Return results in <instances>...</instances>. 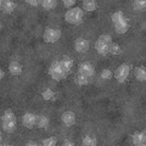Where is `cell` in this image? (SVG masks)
<instances>
[{"mask_svg": "<svg viewBox=\"0 0 146 146\" xmlns=\"http://www.w3.org/2000/svg\"><path fill=\"white\" fill-rule=\"evenodd\" d=\"M1 124L3 129L7 133H12L16 129V117L11 110H6L1 116Z\"/></svg>", "mask_w": 146, "mask_h": 146, "instance_id": "obj_1", "label": "cell"}, {"mask_svg": "<svg viewBox=\"0 0 146 146\" xmlns=\"http://www.w3.org/2000/svg\"><path fill=\"white\" fill-rule=\"evenodd\" d=\"M112 21H113V23H115L117 33H119V34H124L125 32L128 31V28H129L128 22L125 21V18H124V16H123V13L121 11L113 13L112 15Z\"/></svg>", "mask_w": 146, "mask_h": 146, "instance_id": "obj_2", "label": "cell"}, {"mask_svg": "<svg viewBox=\"0 0 146 146\" xmlns=\"http://www.w3.org/2000/svg\"><path fill=\"white\" fill-rule=\"evenodd\" d=\"M112 43V38L107 34H102L100 35V38L98 39V42L95 43V49L96 51L105 56V55L108 54V48H110V44Z\"/></svg>", "mask_w": 146, "mask_h": 146, "instance_id": "obj_3", "label": "cell"}, {"mask_svg": "<svg viewBox=\"0 0 146 146\" xmlns=\"http://www.w3.org/2000/svg\"><path fill=\"white\" fill-rule=\"evenodd\" d=\"M83 16L84 13L82 11V9L79 7H73L71 10H68L65 15V20L68 22V23H72V25H78L83 20Z\"/></svg>", "mask_w": 146, "mask_h": 146, "instance_id": "obj_4", "label": "cell"}, {"mask_svg": "<svg viewBox=\"0 0 146 146\" xmlns=\"http://www.w3.org/2000/svg\"><path fill=\"white\" fill-rule=\"evenodd\" d=\"M61 36V32L60 29H56V28H46L44 33V40L46 43H55L60 39Z\"/></svg>", "mask_w": 146, "mask_h": 146, "instance_id": "obj_5", "label": "cell"}, {"mask_svg": "<svg viewBox=\"0 0 146 146\" xmlns=\"http://www.w3.org/2000/svg\"><path fill=\"white\" fill-rule=\"evenodd\" d=\"M50 76L52 77L55 80H61L63 78V76H65V73H63L62 68L60 66V62L58 61H54L51 63V66H50Z\"/></svg>", "mask_w": 146, "mask_h": 146, "instance_id": "obj_6", "label": "cell"}, {"mask_svg": "<svg viewBox=\"0 0 146 146\" xmlns=\"http://www.w3.org/2000/svg\"><path fill=\"white\" fill-rule=\"evenodd\" d=\"M129 71H130V67L128 65H121L117 68L115 72V77L118 80V83H123V82L127 79L128 74H129Z\"/></svg>", "mask_w": 146, "mask_h": 146, "instance_id": "obj_7", "label": "cell"}, {"mask_svg": "<svg viewBox=\"0 0 146 146\" xmlns=\"http://www.w3.org/2000/svg\"><path fill=\"white\" fill-rule=\"evenodd\" d=\"M79 73H82L83 76L88 77L89 79H91L94 77V67L90 65L89 62H82L79 63Z\"/></svg>", "mask_w": 146, "mask_h": 146, "instance_id": "obj_8", "label": "cell"}, {"mask_svg": "<svg viewBox=\"0 0 146 146\" xmlns=\"http://www.w3.org/2000/svg\"><path fill=\"white\" fill-rule=\"evenodd\" d=\"M131 143L136 146H144L146 144V133L143 131H136L133 134V138H131Z\"/></svg>", "mask_w": 146, "mask_h": 146, "instance_id": "obj_9", "label": "cell"}, {"mask_svg": "<svg viewBox=\"0 0 146 146\" xmlns=\"http://www.w3.org/2000/svg\"><path fill=\"white\" fill-rule=\"evenodd\" d=\"M74 48L78 52H85L89 49V42L86 39L82 38V36L80 38H77L74 42Z\"/></svg>", "mask_w": 146, "mask_h": 146, "instance_id": "obj_10", "label": "cell"}, {"mask_svg": "<svg viewBox=\"0 0 146 146\" xmlns=\"http://www.w3.org/2000/svg\"><path fill=\"white\" fill-rule=\"evenodd\" d=\"M22 124L26 128H33L34 124H36V116H34L33 113H26V115L22 117Z\"/></svg>", "mask_w": 146, "mask_h": 146, "instance_id": "obj_11", "label": "cell"}, {"mask_svg": "<svg viewBox=\"0 0 146 146\" xmlns=\"http://www.w3.org/2000/svg\"><path fill=\"white\" fill-rule=\"evenodd\" d=\"M60 66L62 68V71L65 74H68V73L71 72L72 67H73V61L71 60V57L68 56H63V58L60 61Z\"/></svg>", "mask_w": 146, "mask_h": 146, "instance_id": "obj_12", "label": "cell"}, {"mask_svg": "<svg viewBox=\"0 0 146 146\" xmlns=\"http://www.w3.org/2000/svg\"><path fill=\"white\" fill-rule=\"evenodd\" d=\"M0 7H1L3 12L12 13L16 7V4L13 1H10V0H1V1H0Z\"/></svg>", "mask_w": 146, "mask_h": 146, "instance_id": "obj_13", "label": "cell"}, {"mask_svg": "<svg viewBox=\"0 0 146 146\" xmlns=\"http://www.w3.org/2000/svg\"><path fill=\"white\" fill-rule=\"evenodd\" d=\"M61 118H62V122L65 123L67 127L73 125V124H74V122H76V115H74L73 112H71V111L65 112V113L62 115Z\"/></svg>", "mask_w": 146, "mask_h": 146, "instance_id": "obj_14", "label": "cell"}, {"mask_svg": "<svg viewBox=\"0 0 146 146\" xmlns=\"http://www.w3.org/2000/svg\"><path fill=\"white\" fill-rule=\"evenodd\" d=\"M9 70L12 76H20L22 73V65L18 62H11L9 66Z\"/></svg>", "mask_w": 146, "mask_h": 146, "instance_id": "obj_15", "label": "cell"}, {"mask_svg": "<svg viewBox=\"0 0 146 146\" xmlns=\"http://www.w3.org/2000/svg\"><path fill=\"white\" fill-rule=\"evenodd\" d=\"M134 74L136 77V79L140 82H145L146 80V72L144 67H136L134 71Z\"/></svg>", "mask_w": 146, "mask_h": 146, "instance_id": "obj_16", "label": "cell"}, {"mask_svg": "<svg viewBox=\"0 0 146 146\" xmlns=\"http://www.w3.org/2000/svg\"><path fill=\"white\" fill-rule=\"evenodd\" d=\"M76 83L77 84H79V85H86V84H88L89 83V78H88V77H85V76H83V74H82V73H77V74H76Z\"/></svg>", "mask_w": 146, "mask_h": 146, "instance_id": "obj_17", "label": "cell"}, {"mask_svg": "<svg viewBox=\"0 0 146 146\" xmlns=\"http://www.w3.org/2000/svg\"><path fill=\"white\" fill-rule=\"evenodd\" d=\"M83 9L85 11H94L96 9V1H93V0L83 1Z\"/></svg>", "mask_w": 146, "mask_h": 146, "instance_id": "obj_18", "label": "cell"}, {"mask_svg": "<svg viewBox=\"0 0 146 146\" xmlns=\"http://www.w3.org/2000/svg\"><path fill=\"white\" fill-rule=\"evenodd\" d=\"M108 54H112V55H119L122 54V49L118 44L115 43H111L110 44V48H108Z\"/></svg>", "mask_w": 146, "mask_h": 146, "instance_id": "obj_19", "label": "cell"}, {"mask_svg": "<svg viewBox=\"0 0 146 146\" xmlns=\"http://www.w3.org/2000/svg\"><path fill=\"white\" fill-rule=\"evenodd\" d=\"M49 124V119L45 116H38L36 117V125L39 128H46Z\"/></svg>", "mask_w": 146, "mask_h": 146, "instance_id": "obj_20", "label": "cell"}, {"mask_svg": "<svg viewBox=\"0 0 146 146\" xmlns=\"http://www.w3.org/2000/svg\"><path fill=\"white\" fill-rule=\"evenodd\" d=\"M83 145H88V146H95L96 145V140H95L93 136L86 135L83 138Z\"/></svg>", "mask_w": 146, "mask_h": 146, "instance_id": "obj_21", "label": "cell"}, {"mask_svg": "<svg viewBox=\"0 0 146 146\" xmlns=\"http://www.w3.org/2000/svg\"><path fill=\"white\" fill-rule=\"evenodd\" d=\"M54 96H55V94H54V91L51 89L48 88V89H45L43 91V98H44V100H52Z\"/></svg>", "mask_w": 146, "mask_h": 146, "instance_id": "obj_22", "label": "cell"}, {"mask_svg": "<svg viewBox=\"0 0 146 146\" xmlns=\"http://www.w3.org/2000/svg\"><path fill=\"white\" fill-rule=\"evenodd\" d=\"M56 141H57V139H56V138H55V136H51V138L44 139L42 144H43L44 146H54L55 144H56Z\"/></svg>", "mask_w": 146, "mask_h": 146, "instance_id": "obj_23", "label": "cell"}, {"mask_svg": "<svg viewBox=\"0 0 146 146\" xmlns=\"http://www.w3.org/2000/svg\"><path fill=\"white\" fill-rule=\"evenodd\" d=\"M42 4H43V6L45 9H52V7H55L57 5V3L54 1V0H43Z\"/></svg>", "mask_w": 146, "mask_h": 146, "instance_id": "obj_24", "label": "cell"}, {"mask_svg": "<svg viewBox=\"0 0 146 146\" xmlns=\"http://www.w3.org/2000/svg\"><path fill=\"white\" fill-rule=\"evenodd\" d=\"M146 7V1H140V0H138V1H134V9L138 11H141V10H145Z\"/></svg>", "mask_w": 146, "mask_h": 146, "instance_id": "obj_25", "label": "cell"}, {"mask_svg": "<svg viewBox=\"0 0 146 146\" xmlns=\"http://www.w3.org/2000/svg\"><path fill=\"white\" fill-rule=\"evenodd\" d=\"M112 77V71H110V70H104L101 72V78L102 79H110Z\"/></svg>", "mask_w": 146, "mask_h": 146, "instance_id": "obj_26", "label": "cell"}, {"mask_svg": "<svg viewBox=\"0 0 146 146\" xmlns=\"http://www.w3.org/2000/svg\"><path fill=\"white\" fill-rule=\"evenodd\" d=\"M76 4V1L74 0H65V1H63V5H65L66 7H70V6H73Z\"/></svg>", "mask_w": 146, "mask_h": 146, "instance_id": "obj_27", "label": "cell"}, {"mask_svg": "<svg viewBox=\"0 0 146 146\" xmlns=\"http://www.w3.org/2000/svg\"><path fill=\"white\" fill-rule=\"evenodd\" d=\"M27 3H28L29 5H32V6H36V5H38V1H35V0H27Z\"/></svg>", "mask_w": 146, "mask_h": 146, "instance_id": "obj_28", "label": "cell"}, {"mask_svg": "<svg viewBox=\"0 0 146 146\" xmlns=\"http://www.w3.org/2000/svg\"><path fill=\"white\" fill-rule=\"evenodd\" d=\"M63 145H66V146H73L74 144L71 143V141H68V140H66V141H63Z\"/></svg>", "mask_w": 146, "mask_h": 146, "instance_id": "obj_29", "label": "cell"}, {"mask_svg": "<svg viewBox=\"0 0 146 146\" xmlns=\"http://www.w3.org/2000/svg\"><path fill=\"white\" fill-rule=\"evenodd\" d=\"M26 145H27V146H36V144H35V143H27Z\"/></svg>", "mask_w": 146, "mask_h": 146, "instance_id": "obj_30", "label": "cell"}, {"mask_svg": "<svg viewBox=\"0 0 146 146\" xmlns=\"http://www.w3.org/2000/svg\"><path fill=\"white\" fill-rule=\"evenodd\" d=\"M0 78H1V79L4 78V71H3V70L0 71Z\"/></svg>", "mask_w": 146, "mask_h": 146, "instance_id": "obj_31", "label": "cell"}]
</instances>
